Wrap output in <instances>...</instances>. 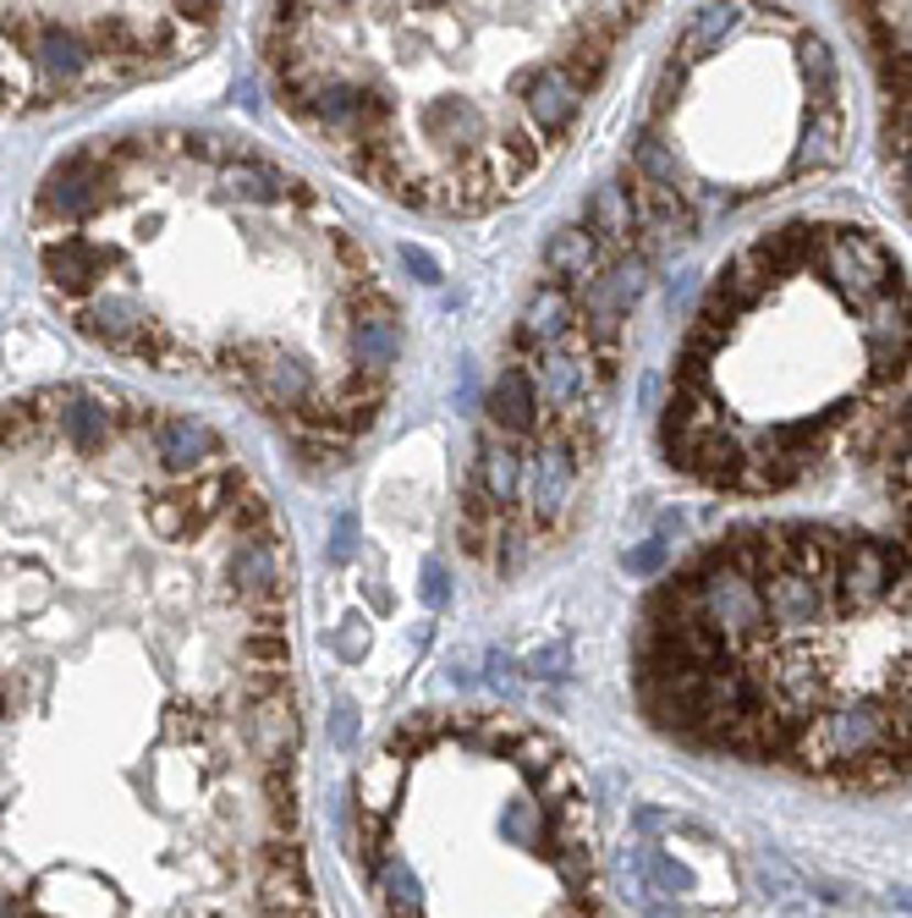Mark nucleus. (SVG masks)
Wrapping results in <instances>:
<instances>
[{"label":"nucleus","mask_w":912,"mask_h":918,"mask_svg":"<svg viewBox=\"0 0 912 918\" xmlns=\"http://www.w3.org/2000/svg\"><path fill=\"white\" fill-rule=\"evenodd\" d=\"M226 6H0V110L50 116L187 66Z\"/></svg>","instance_id":"nucleus-7"},{"label":"nucleus","mask_w":912,"mask_h":918,"mask_svg":"<svg viewBox=\"0 0 912 918\" xmlns=\"http://www.w3.org/2000/svg\"><path fill=\"white\" fill-rule=\"evenodd\" d=\"M643 6H275L281 110L419 215L511 204L572 138Z\"/></svg>","instance_id":"nucleus-4"},{"label":"nucleus","mask_w":912,"mask_h":918,"mask_svg":"<svg viewBox=\"0 0 912 918\" xmlns=\"http://www.w3.org/2000/svg\"><path fill=\"white\" fill-rule=\"evenodd\" d=\"M912 364V292L847 220H786L704 292L671 369L660 446L726 495H781Z\"/></svg>","instance_id":"nucleus-5"},{"label":"nucleus","mask_w":912,"mask_h":918,"mask_svg":"<svg viewBox=\"0 0 912 918\" xmlns=\"http://www.w3.org/2000/svg\"><path fill=\"white\" fill-rule=\"evenodd\" d=\"M358 858L386 918H599L577 770L495 710L419 715L374 748Z\"/></svg>","instance_id":"nucleus-6"},{"label":"nucleus","mask_w":912,"mask_h":918,"mask_svg":"<svg viewBox=\"0 0 912 918\" xmlns=\"http://www.w3.org/2000/svg\"><path fill=\"white\" fill-rule=\"evenodd\" d=\"M886 528L764 522L654 588L632 644L654 726L830 781L912 770V511Z\"/></svg>","instance_id":"nucleus-3"},{"label":"nucleus","mask_w":912,"mask_h":918,"mask_svg":"<svg viewBox=\"0 0 912 918\" xmlns=\"http://www.w3.org/2000/svg\"><path fill=\"white\" fill-rule=\"evenodd\" d=\"M33 259L88 347L237 397L308 473L352 462L391 408L402 309L369 242L248 138L77 143L33 193Z\"/></svg>","instance_id":"nucleus-2"},{"label":"nucleus","mask_w":912,"mask_h":918,"mask_svg":"<svg viewBox=\"0 0 912 918\" xmlns=\"http://www.w3.org/2000/svg\"><path fill=\"white\" fill-rule=\"evenodd\" d=\"M286 528L121 386L0 402V918H325Z\"/></svg>","instance_id":"nucleus-1"}]
</instances>
